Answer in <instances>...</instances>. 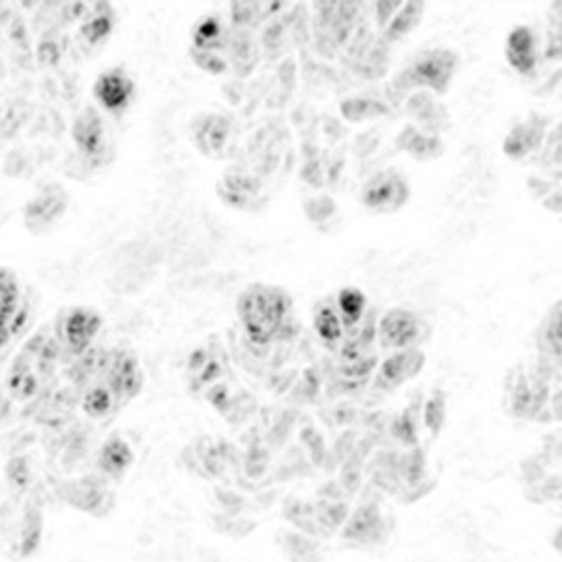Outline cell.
Masks as SVG:
<instances>
[{"instance_id": "cell-12", "label": "cell", "mask_w": 562, "mask_h": 562, "mask_svg": "<svg viewBox=\"0 0 562 562\" xmlns=\"http://www.w3.org/2000/svg\"><path fill=\"white\" fill-rule=\"evenodd\" d=\"M426 362V358L418 349H403L392 355V357L384 360L381 366V373L379 379L390 386H397V384L405 383L409 379L415 378L422 371V366Z\"/></svg>"}, {"instance_id": "cell-8", "label": "cell", "mask_w": 562, "mask_h": 562, "mask_svg": "<svg viewBox=\"0 0 562 562\" xmlns=\"http://www.w3.org/2000/svg\"><path fill=\"white\" fill-rule=\"evenodd\" d=\"M23 307L20 278L8 267H0V349L7 347L18 333V321Z\"/></svg>"}, {"instance_id": "cell-5", "label": "cell", "mask_w": 562, "mask_h": 562, "mask_svg": "<svg viewBox=\"0 0 562 562\" xmlns=\"http://www.w3.org/2000/svg\"><path fill=\"white\" fill-rule=\"evenodd\" d=\"M68 205H70V198L63 186H44L34 198L26 201L23 209L26 229L34 235L52 231L65 217Z\"/></svg>"}, {"instance_id": "cell-23", "label": "cell", "mask_w": 562, "mask_h": 562, "mask_svg": "<svg viewBox=\"0 0 562 562\" xmlns=\"http://www.w3.org/2000/svg\"><path fill=\"white\" fill-rule=\"evenodd\" d=\"M375 13H378L379 25L386 26L390 20L400 12V8L403 7V2H378L375 4Z\"/></svg>"}, {"instance_id": "cell-16", "label": "cell", "mask_w": 562, "mask_h": 562, "mask_svg": "<svg viewBox=\"0 0 562 562\" xmlns=\"http://www.w3.org/2000/svg\"><path fill=\"white\" fill-rule=\"evenodd\" d=\"M366 294L358 288L341 289L338 294L339 319L346 328L357 326L366 314Z\"/></svg>"}, {"instance_id": "cell-2", "label": "cell", "mask_w": 562, "mask_h": 562, "mask_svg": "<svg viewBox=\"0 0 562 562\" xmlns=\"http://www.w3.org/2000/svg\"><path fill=\"white\" fill-rule=\"evenodd\" d=\"M460 57L452 49L422 52L396 79L397 89H429L435 94H445L454 79Z\"/></svg>"}, {"instance_id": "cell-22", "label": "cell", "mask_w": 562, "mask_h": 562, "mask_svg": "<svg viewBox=\"0 0 562 562\" xmlns=\"http://www.w3.org/2000/svg\"><path fill=\"white\" fill-rule=\"evenodd\" d=\"M193 60L201 70L211 71V74H220L227 68L224 60L217 57V53L193 52Z\"/></svg>"}, {"instance_id": "cell-3", "label": "cell", "mask_w": 562, "mask_h": 562, "mask_svg": "<svg viewBox=\"0 0 562 562\" xmlns=\"http://www.w3.org/2000/svg\"><path fill=\"white\" fill-rule=\"evenodd\" d=\"M102 326V315L94 307H66L58 312L53 336L57 339L60 351L74 358H83L90 351V346Z\"/></svg>"}, {"instance_id": "cell-10", "label": "cell", "mask_w": 562, "mask_h": 562, "mask_svg": "<svg viewBox=\"0 0 562 562\" xmlns=\"http://www.w3.org/2000/svg\"><path fill=\"white\" fill-rule=\"evenodd\" d=\"M506 60L521 76L537 70L538 38L530 26H516L506 38Z\"/></svg>"}, {"instance_id": "cell-17", "label": "cell", "mask_w": 562, "mask_h": 562, "mask_svg": "<svg viewBox=\"0 0 562 562\" xmlns=\"http://www.w3.org/2000/svg\"><path fill=\"white\" fill-rule=\"evenodd\" d=\"M195 139H198L201 150L206 147V153H217L220 148L224 147L225 139H227V122L220 116L206 119L205 124L195 132Z\"/></svg>"}, {"instance_id": "cell-7", "label": "cell", "mask_w": 562, "mask_h": 562, "mask_svg": "<svg viewBox=\"0 0 562 562\" xmlns=\"http://www.w3.org/2000/svg\"><path fill=\"white\" fill-rule=\"evenodd\" d=\"M420 338V321L409 310L394 307L389 314H384L379 323V341L384 349L403 351L415 346Z\"/></svg>"}, {"instance_id": "cell-20", "label": "cell", "mask_w": 562, "mask_h": 562, "mask_svg": "<svg viewBox=\"0 0 562 562\" xmlns=\"http://www.w3.org/2000/svg\"><path fill=\"white\" fill-rule=\"evenodd\" d=\"M109 8V7H108ZM105 8V12L98 13L97 18H92L89 23H85L81 26V34L90 45L102 42L103 38H108L111 29H113V13L111 10Z\"/></svg>"}, {"instance_id": "cell-15", "label": "cell", "mask_w": 562, "mask_h": 562, "mask_svg": "<svg viewBox=\"0 0 562 562\" xmlns=\"http://www.w3.org/2000/svg\"><path fill=\"white\" fill-rule=\"evenodd\" d=\"M426 12V2H403L400 12L384 26V36L389 42H397L403 36L413 33L416 26L420 25L422 18Z\"/></svg>"}, {"instance_id": "cell-21", "label": "cell", "mask_w": 562, "mask_h": 562, "mask_svg": "<svg viewBox=\"0 0 562 562\" xmlns=\"http://www.w3.org/2000/svg\"><path fill=\"white\" fill-rule=\"evenodd\" d=\"M542 339L550 346L551 355L561 357V310L553 314L548 326L543 328Z\"/></svg>"}, {"instance_id": "cell-4", "label": "cell", "mask_w": 562, "mask_h": 562, "mask_svg": "<svg viewBox=\"0 0 562 562\" xmlns=\"http://www.w3.org/2000/svg\"><path fill=\"white\" fill-rule=\"evenodd\" d=\"M409 198V182L396 171L373 175L362 190V203L366 209L378 214H396L407 205Z\"/></svg>"}, {"instance_id": "cell-9", "label": "cell", "mask_w": 562, "mask_h": 562, "mask_svg": "<svg viewBox=\"0 0 562 562\" xmlns=\"http://www.w3.org/2000/svg\"><path fill=\"white\" fill-rule=\"evenodd\" d=\"M71 137L85 158H98L105 148V122L100 109L85 108L74 121Z\"/></svg>"}, {"instance_id": "cell-18", "label": "cell", "mask_w": 562, "mask_h": 562, "mask_svg": "<svg viewBox=\"0 0 562 562\" xmlns=\"http://www.w3.org/2000/svg\"><path fill=\"white\" fill-rule=\"evenodd\" d=\"M315 333L319 334L321 339L325 341H338L344 336V323L339 319V314L328 304L317 307L314 314Z\"/></svg>"}, {"instance_id": "cell-14", "label": "cell", "mask_w": 562, "mask_h": 562, "mask_svg": "<svg viewBox=\"0 0 562 562\" xmlns=\"http://www.w3.org/2000/svg\"><path fill=\"white\" fill-rule=\"evenodd\" d=\"M227 31L217 15H206L193 29V52L216 53L225 49Z\"/></svg>"}, {"instance_id": "cell-19", "label": "cell", "mask_w": 562, "mask_h": 562, "mask_svg": "<svg viewBox=\"0 0 562 562\" xmlns=\"http://www.w3.org/2000/svg\"><path fill=\"white\" fill-rule=\"evenodd\" d=\"M341 111H344V116L349 119L352 122H362L366 119H373V116L386 115V111L389 109L384 108L381 102H373V100H366V98H360V100H347L344 105H341Z\"/></svg>"}, {"instance_id": "cell-11", "label": "cell", "mask_w": 562, "mask_h": 562, "mask_svg": "<svg viewBox=\"0 0 562 562\" xmlns=\"http://www.w3.org/2000/svg\"><path fill=\"white\" fill-rule=\"evenodd\" d=\"M543 140V121L538 116H529L527 121L512 128L510 134L506 135L503 143V150L512 160H521L529 156L532 150H537Z\"/></svg>"}, {"instance_id": "cell-1", "label": "cell", "mask_w": 562, "mask_h": 562, "mask_svg": "<svg viewBox=\"0 0 562 562\" xmlns=\"http://www.w3.org/2000/svg\"><path fill=\"white\" fill-rule=\"evenodd\" d=\"M289 312L288 291L267 283L246 289L237 302L238 319L256 346H267L283 330Z\"/></svg>"}, {"instance_id": "cell-13", "label": "cell", "mask_w": 562, "mask_h": 562, "mask_svg": "<svg viewBox=\"0 0 562 562\" xmlns=\"http://www.w3.org/2000/svg\"><path fill=\"white\" fill-rule=\"evenodd\" d=\"M396 145L397 148L411 154L415 160H437L445 153V145L439 135L422 134L413 126L403 130Z\"/></svg>"}, {"instance_id": "cell-6", "label": "cell", "mask_w": 562, "mask_h": 562, "mask_svg": "<svg viewBox=\"0 0 562 562\" xmlns=\"http://www.w3.org/2000/svg\"><path fill=\"white\" fill-rule=\"evenodd\" d=\"M135 81L122 68H109L97 77L92 85V97L105 113L121 115L135 100Z\"/></svg>"}]
</instances>
